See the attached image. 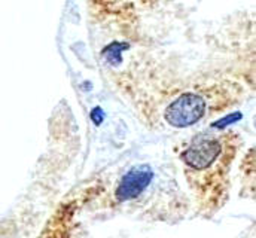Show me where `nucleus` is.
I'll return each instance as SVG.
<instances>
[{
	"label": "nucleus",
	"mask_w": 256,
	"mask_h": 238,
	"mask_svg": "<svg viewBox=\"0 0 256 238\" xmlns=\"http://www.w3.org/2000/svg\"><path fill=\"white\" fill-rule=\"evenodd\" d=\"M212 100L204 90H191L179 94L164 110L166 122L173 128H188L212 112Z\"/></svg>",
	"instance_id": "f03ea898"
},
{
	"label": "nucleus",
	"mask_w": 256,
	"mask_h": 238,
	"mask_svg": "<svg viewBox=\"0 0 256 238\" xmlns=\"http://www.w3.org/2000/svg\"><path fill=\"white\" fill-rule=\"evenodd\" d=\"M236 138L232 132L201 134L180 152V161L194 192L201 195L212 208L220 206L222 200L225 201L228 173L237 154Z\"/></svg>",
	"instance_id": "f257e3e1"
},
{
	"label": "nucleus",
	"mask_w": 256,
	"mask_h": 238,
	"mask_svg": "<svg viewBox=\"0 0 256 238\" xmlns=\"http://www.w3.org/2000/svg\"><path fill=\"white\" fill-rule=\"evenodd\" d=\"M152 178L154 173L148 164L132 167L128 173L124 174V178L120 180L116 186V200L124 202L137 198L149 186Z\"/></svg>",
	"instance_id": "7ed1b4c3"
}]
</instances>
